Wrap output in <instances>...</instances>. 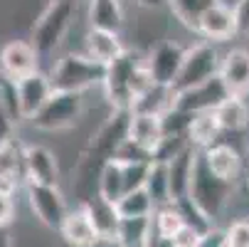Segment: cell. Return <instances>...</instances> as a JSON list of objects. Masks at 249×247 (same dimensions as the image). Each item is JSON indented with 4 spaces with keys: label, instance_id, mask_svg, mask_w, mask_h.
Wrapping results in <instances>:
<instances>
[{
    "label": "cell",
    "instance_id": "cell-15",
    "mask_svg": "<svg viewBox=\"0 0 249 247\" xmlns=\"http://www.w3.org/2000/svg\"><path fill=\"white\" fill-rule=\"evenodd\" d=\"M220 79L232 96H249V50L232 47L222 55Z\"/></svg>",
    "mask_w": 249,
    "mask_h": 247
},
{
    "label": "cell",
    "instance_id": "cell-37",
    "mask_svg": "<svg viewBox=\"0 0 249 247\" xmlns=\"http://www.w3.org/2000/svg\"><path fill=\"white\" fill-rule=\"evenodd\" d=\"M13 220H15V200L10 193L0 190V230H8Z\"/></svg>",
    "mask_w": 249,
    "mask_h": 247
},
{
    "label": "cell",
    "instance_id": "cell-33",
    "mask_svg": "<svg viewBox=\"0 0 249 247\" xmlns=\"http://www.w3.org/2000/svg\"><path fill=\"white\" fill-rule=\"evenodd\" d=\"M175 205H178V210H180V215H183V220H185V225L188 228H193V230H197V232H210L212 228H215V223H212L202 210L190 200V198H180V200H175Z\"/></svg>",
    "mask_w": 249,
    "mask_h": 247
},
{
    "label": "cell",
    "instance_id": "cell-19",
    "mask_svg": "<svg viewBox=\"0 0 249 247\" xmlns=\"http://www.w3.org/2000/svg\"><path fill=\"white\" fill-rule=\"evenodd\" d=\"M124 52H126V47L121 42V35L106 32V30H91V27L87 30V35H84V55H89L94 62L109 67Z\"/></svg>",
    "mask_w": 249,
    "mask_h": 247
},
{
    "label": "cell",
    "instance_id": "cell-10",
    "mask_svg": "<svg viewBox=\"0 0 249 247\" xmlns=\"http://www.w3.org/2000/svg\"><path fill=\"white\" fill-rule=\"evenodd\" d=\"M185 52H188V47L178 45L173 40H160L156 47H151V52L146 55V64L153 75V82L173 89L178 75H180V69H183Z\"/></svg>",
    "mask_w": 249,
    "mask_h": 247
},
{
    "label": "cell",
    "instance_id": "cell-25",
    "mask_svg": "<svg viewBox=\"0 0 249 247\" xmlns=\"http://www.w3.org/2000/svg\"><path fill=\"white\" fill-rule=\"evenodd\" d=\"M215 116L225 133H239L249 126V101L244 96H227L215 109Z\"/></svg>",
    "mask_w": 249,
    "mask_h": 247
},
{
    "label": "cell",
    "instance_id": "cell-29",
    "mask_svg": "<svg viewBox=\"0 0 249 247\" xmlns=\"http://www.w3.org/2000/svg\"><path fill=\"white\" fill-rule=\"evenodd\" d=\"M173 101H175V94L170 87H160L156 84L148 94H143L136 104H133V112L136 114H153V116H163L165 112L173 109Z\"/></svg>",
    "mask_w": 249,
    "mask_h": 247
},
{
    "label": "cell",
    "instance_id": "cell-34",
    "mask_svg": "<svg viewBox=\"0 0 249 247\" xmlns=\"http://www.w3.org/2000/svg\"><path fill=\"white\" fill-rule=\"evenodd\" d=\"M163 121V136H188V129L193 124V114L180 112V109H170L160 116Z\"/></svg>",
    "mask_w": 249,
    "mask_h": 247
},
{
    "label": "cell",
    "instance_id": "cell-43",
    "mask_svg": "<svg viewBox=\"0 0 249 247\" xmlns=\"http://www.w3.org/2000/svg\"><path fill=\"white\" fill-rule=\"evenodd\" d=\"M0 109H3V77H0Z\"/></svg>",
    "mask_w": 249,
    "mask_h": 247
},
{
    "label": "cell",
    "instance_id": "cell-4",
    "mask_svg": "<svg viewBox=\"0 0 249 247\" xmlns=\"http://www.w3.org/2000/svg\"><path fill=\"white\" fill-rule=\"evenodd\" d=\"M220 64H222V55H220L217 45L205 42V40L195 42L185 52L183 69H180V75H178V79L173 84V94L200 87L210 79H215L220 75Z\"/></svg>",
    "mask_w": 249,
    "mask_h": 247
},
{
    "label": "cell",
    "instance_id": "cell-21",
    "mask_svg": "<svg viewBox=\"0 0 249 247\" xmlns=\"http://www.w3.org/2000/svg\"><path fill=\"white\" fill-rule=\"evenodd\" d=\"M87 20L91 30H106L121 35L124 30V5L121 0H89L87 3Z\"/></svg>",
    "mask_w": 249,
    "mask_h": 247
},
{
    "label": "cell",
    "instance_id": "cell-13",
    "mask_svg": "<svg viewBox=\"0 0 249 247\" xmlns=\"http://www.w3.org/2000/svg\"><path fill=\"white\" fill-rule=\"evenodd\" d=\"M18 87V101H20V114L22 119L32 121L35 116H37L45 104L50 101V96L54 94V87H52V79L50 75L45 72H35L30 77H25L22 82L15 84Z\"/></svg>",
    "mask_w": 249,
    "mask_h": 247
},
{
    "label": "cell",
    "instance_id": "cell-18",
    "mask_svg": "<svg viewBox=\"0 0 249 247\" xmlns=\"http://www.w3.org/2000/svg\"><path fill=\"white\" fill-rule=\"evenodd\" d=\"M195 35H200L205 42H212V45L232 40L234 35H237V25H234V13H232V8L225 5V3H217L215 8H210V10L200 18Z\"/></svg>",
    "mask_w": 249,
    "mask_h": 247
},
{
    "label": "cell",
    "instance_id": "cell-3",
    "mask_svg": "<svg viewBox=\"0 0 249 247\" xmlns=\"http://www.w3.org/2000/svg\"><path fill=\"white\" fill-rule=\"evenodd\" d=\"M72 20H74V3L50 0L47 8L40 13V18L32 25V45L37 47V52L40 55L54 52L67 38Z\"/></svg>",
    "mask_w": 249,
    "mask_h": 247
},
{
    "label": "cell",
    "instance_id": "cell-28",
    "mask_svg": "<svg viewBox=\"0 0 249 247\" xmlns=\"http://www.w3.org/2000/svg\"><path fill=\"white\" fill-rule=\"evenodd\" d=\"M99 195L109 203H119L126 195V181H124V163L109 161L101 171V181H99Z\"/></svg>",
    "mask_w": 249,
    "mask_h": 247
},
{
    "label": "cell",
    "instance_id": "cell-22",
    "mask_svg": "<svg viewBox=\"0 0 249 247\" xmlns=\"http://www.w3.org/2000/svg\"><path fill=\"white\" fill-rule=\"evenodd\" d=\"M128 138L141 149L156 153L158 144L163 141V121L160 116L153 114H131V126H128Z\"/></svg>",
    "mask_w": 249,
    "mask_h": 247
},
{
    "label": "cell",
    "instance_id": "cell-23",
    "mask_svg": "<svg viewBox=\"0 0 249 247\" xmlns=\"http://www.w3.org/2000/svg\"><path fill=\"white\" fill-rule=\"evenodd\" d=\"M87 208V213L94 223V228L99 230V235L104 237L106 245H114V237H116V230H119V223H121V215H119V210L114 203L109 200H104L101 195H96L91 203L84 205Z\"/></svg>",
    "mask_w": 249,
    "mask_h": 247
},
{
    "label": "cell",
    "instance_id": "cell-44",
    "mask_svg": "<svg viewBox=\"0 0 249 247\" xmlns=\"http://www.w3.org/2000/svg\"><path fill=\"white\" fill-rule=\"evenodd\" d=\"M62 3H77V0H62Z\"/></svg>",
    "mask_w": 249,
    "mask_h": 247
},
{
    "label": "cell",
    "instance_id": "cell-27",
    "mask_svg": "<svg viewBox=\"0 0 249 247\" xmlns=\"http://www.w3.org/2000/svg\"><path fill=\"white\" fill-rule=\"evenodd\" d=\"M217 3H222V0H168V10L173 13V18L180 25H185L188 30L197 32L200 18L210 8H215Z\"/></svg>",
    "mask_w": 249,
    "mask_h": 247
},
{
    "label": "cell",
    "instance_id": "cell-40",
    "mask_svg": "<svg viewBox=\"0 0 249 247\" xmlns=\"http://www.w3.org/2000/svg\"><path fill=\"white\" fill-rule=\"evenodd\" d=\"M136 5L146 10H160V8H168V0H136Z\"/></svg>",
    "mask_w": 249,
    "mask_h": 247
},
{
    "label": "cell",
    "instance_id": "cell-8",
    "mask_svg": "<svg viewBox=\"0 0 249 247\" xmlns=\"http://www.w3.org/2000/svg\"><path fill=\"white\" fill-rule=\"evenodd\" d=\"M40 52L27 40H10L0 47V77L8 82H22L25 77L40 72Z\"/></svg>",
    "mask_w": 249,
    "mask_h": 247
},
{
    "label": "cell",
    "instance_id": "cell-5",
    "mask_svg": "<svg viewBox=\"0 0 249 247\" xmlns=\"http://www.w3.org/2000/svg\"><path fill=\"white\" fill-rule=\"evenodd\" d=\"M146 59V55H141L138 50H126L114 64L106 69L104 79V94L106 101L111 104V112H133V94H131V79L136 67Z\"/></svg>",
    "mask_w": 249,
    "mask_h": 247
},
{
    "label": "cell",
    "instance_id": "cell-42",
    "mask_svg": "<svg viewBox=\"0 0 249 247\" xmlns=\"http://www.w3.org/2000/svg\"><path fill=\"white\" fill-rule=\"evenodd\" d=\"M0 247H13V237L8 230H0Z\"/></svg>",
    "mask_w": 249,
    "mask_h": 247
},
{
    "label": "cell",
    "instance_id": "cell-17",
    "mask_svg": "<svg viewBox=\"0 0 249 247\" xmlns=\"http://www.w3.org/2000/svg\"><path fill=\"white\" fill-rule=\"evenodd\" d=\"M202 158L207 163V168L217 175V178L237 186V181L242 178L244 173V158L242 153L232 146V144H225V141H220V144H215L212 149L202 151Z\"/></svg>",
    "mask_w": 249,
    "mask_h": 247
},
{
    "label": "cell",
    "instance_id": "cell-39",
    "mask_svg": "<svg viewBox=\"0 0 249 247\" xmlns=\"http://www.w3.org/2000/svg\"><path fill=\"white\" fill-rule=\"evenodd\" d=\"M205 235H207V232H205ZM200 240H202V232H197V230H193V228L185 225L180 232L173 237V245H175V247H200Z\"/></svg>",
    "mask_w": 249,
    "mask_h": 247
},
{
    "label": "cell",
    "instance_id": "cell-14",
    "mask_svg": "<svg viewBox=\"0 0 249 247\" xmlns=\"http://www.w3.org/2000/svg\"><path fill=\"white\" fill-rule=\"evenodd\" d=\"M59 235H62V242L67 247H101V245H106L104 237L99 235V230L94 228L84 205H77L69 210V215L64 218V223L59 228Z\"/></svg>",
    "mask_w": 249,
    "mask_h": 247
},
{
    "label": "cell",
    "instance_id": "cell-24",
    "mask_svg": "<svg viewBox=\"0 0 249 247\" xmlns=\"http://www.w3.org/2000/svg\"><path fill=\"white\" fill-rule=\"evenodd\" d=\"M222 126L215 116V112H202V114H195L193 116V124L188 129V138L190 144L197 149V151H207L215 144H220V136H222Z\"/></svg>",
    "mask_w": 249,
    "mask_h": 247
},
{
    "label": "cell",
    "instance_id": "cell-7",
    "mask_svg": "<svg viewBox=\"0 0 249 247\" xmlns=\"http://www.w3.org/2000/svg\"><path fill=\"white\" fill-rule=\"evenodd\" d=\"M25 195H27V205L32 210V215L37 218L45 228L59 232L64 218L69 215V210H72L67 205V198L59 190V186L25 183Z\"/></svg>",
    "mask_w": 249,
    "mask_h": 247
},
{
    "label": "cell",
    "instance_id": "cell-38",
    "mask_svg": "<svg viewBox=\"0 0 249 247\" xmlns=\"http://www.w3.org/2000/svg\"><path fill=\"white\" fill-rule=\"evenodd\" d=\"M232 13H234L237 35H249V0H237Z\"/></svg>",
    "mask_w": 249,
    "mask_h": 247
},
{
    "label": "cell",
    "instance_id": "cell-16",
    "mask_svg": "<svg viewBox=\"0 0 249 247\" xmlns=\"http://www.w3.org/2000/svg\"><path fill=\"white\" fill-rule=\"evenodd\" d=\"M25 178L27 183L59 186V161L47 146H27L25 149Z\"/></svg>",
    "mask_w": 249,
    "mask_h": 247
},
{
    "label": "cell",
    "instance_id": "cell-6",
    "mask_svg": "<svg viewBox=\"0 0 249 247\" xmlns=\"http://www.w3.org/2000/svg\"><path fill=\"white\" fill-rule=\"evenodd\" d=\"M84 114V94L77 92H57L50 96L45 109L35 116L30 124L40 131H64L74 126Z\"/></svg>",
    "mask_w": 249,
    "mask_h": 247
},
{
    "label": "cell",
    "instance_id": "cell-32",
    "mask_svg": "<svg viewBox=\"0 0 249 247\" xmlns=\"http://www.w3.org/2000/svg\"><path fill=\"white\" fill-rule=\"evenodd\" d=\"M146 190L153 198L156 208L173 203L170 200V178H168V163H151V173H148V181H146Z\"/></svg>",
    "mask_w": 249,
    "mask_h": 247
},
{
    "label": "cell",
    "instance_id": "cell-20",
    "mask_svg": "<svg viewBox=\"0 0 249 247\" xmlns=\"http://www.w3.org/2000/svg\"><path fill=\"white\" fill-rule=\"evenodd\" d=\"M200 151L195 146H188L180 156H175L168 163V178H170V200H180L188 198L190 193V181H193V173H195V163H197Z\"/></svg>",
    "mask_w": 249,
    "mask_h": 247
},
{
    "label": "cell",
    "instance_id": "cell-30",
    "mask_svg": "<svg viewBox=\"0 0 249 247\" xmlns=\"http://www.w3.org/2000/svg\"><path fill=\"white\" fill-rule=\"evenodd\" d=\"M116 210H119L121 218H153L156 203H153V198L148 195L146 188H141V190L126 193V195L116 203Z\"/></svg>",
    "mask_w": 249,
    "mask_h": 247
},
{
    "label": "cell",
    "instance_id": "cell-9",
    "mask_svg": "<svg viewBox=\"0 0 249 247\" xmlns=\"http://www.w3.org/2000/svg\"><path fill=\"white\" fill-rule=\"evenodd\" d=\"M131 114L133 112H111V116L99 126V131L91 136L84 151L94 153L101 161H111L116 156V151L124 146V141L128 138Z\"/></svg>",
    "mask_w": 249,
    "mask_h": 247
},
{
    "label": "cell",
    "instance_id": "cell-36",
    "mask_svg": "<svg viewBox=\"0 0 249 247\" xmlns=\"http://www.w3.org/2000/svg\"><path fill=\"white\" fill-rule=\"evenodd\" d=\"M114 161H119V163H124V166H126V163H151V161H153V153L146 151V149H141L138 144H133L131 138H126L124 146L116 151Z\"/></svg>",
    "mask_w": 249,
    "mask_h": 247
},
{
    "label": "cell",
    "instance_id": "cell-12",
    "mask_svg": "<svg viewBox=\"0 0 249 247\" xmlns=\"http://www.w3.org/2000/svg\"><path fill=\"white\" fill-rule=\"evenodd\" d=\"M25 144L10 136L0 141V190L15 195L20 186L27 183L25 178Z\"/></svg>",
    "mask_w": 249,
    "mask_h": 247
},
{
    "label": "cell",
    "instance_id": "cell-26",
    "mask_svg": "<svg viewBox=\"0 0 249 247\" xmlns=\"http://www.w3.org/2000/svg\"><path fill=\"white\" fill-rule=\"evenodd\" d=\"M153 235V218H121L114 245L116 247H146Z\"/></svg>",
    "mask_w": 249,
    "mask_h": 247
},
{
    "label": "cell",
    "instance_id": "cell-1",
    "mask_svg": "<svg viewBox=\"0 0 249 247\" xmlns=\"http://www.w3.org/2000/svg\"><path fill=\"white\" fill-rule=\"evenodd\" d=\"M106 69H109V67L94 62L89 55L67 52L52 67L50 79H52V87L57 92H77V94H84L87 89H91L96 84H104Z\"/></svg>",
    "mask_w": 249,
    "mask_h": 247
},
{
    "label": "cell",
    "instance_id": "cell-41",
    "mask_svg": "<svg viewBox=\"0 0 249 247\" xmlns=\"http://www.w3.org/2000/svg\"><path fill=\"white\" fill-rule=\"evenodd\" d=\"M146 247H175V245H173V240H168V237H160V235H156V232H153Z\"/></svg>",
    "mask_w": 249,
    "mask_h": 247
},
{
    "label": "cell",
    "instance_id": "cell-2",
    "mask_svg": "<svg viewBox=\"0 0 249 247\" xmlns=\"http://www.w3.org/2000/svg\"><path fill=\"white\" fill-rule=\"evenodd\" d=\"M232 190L234 186L217 178L215 173H212L202 158V151L197 156V163H195V173H193V181H190V193L188 198L202 210V213L215 223L222 213H225V208L232 198Z\"/></svg>",
    "mask_w": 249,
    "mask_h": 247
},
{
    "label": "cell",
    "instance_id": "cell-35",
    "mask_svg": "<svg viewBox=\"0 0 249 247\" xmlns=\"http://www.w3.org/2000/svg\"><path fill=\"white\" fill-rule=\"evenodd\" d=\"M153 163V161H151ZM151 163H126L124 166V181H126V193L146 188L148 173H151Z\"/></svg>",
    "mask_w": 249,
    "mask_h": 247
},
{
    "label": "cell",
    "instance_id": "cell-11",
    "mask_svg": "<svg viewBox=\"0 0 249 247\" xmlns=\"http://www.w3.org/2000/svg\"><path fill=\"white\" fill-rule=\"evenodd\" d=\"M227 96H230V92H227V87L222 84V79H220V75H217L215 79H210V82H205V84H200V87L178 92L173 107L195 116V114H202V112H215Z\"/></svg>",
    "mask_w": 249,
    "mask_h": 247
},
{
    "label": "cell",
    "instance_id": "cell-31",
    "mask_svg": "<svg viewBox=\"0 0 249 247\" xmlns=\"http://www.w3.org/2000/svg\"><path fill=\"white\" fill-rule=\"evenodd\" d=\"M183 228H185V220H183V215H180V210H178L175 203L156 208V213H153V232L156 235L173 240Z\"/></svg>",
    "mask_w": 249,
    "mask_h": 247
}]
</instances>
